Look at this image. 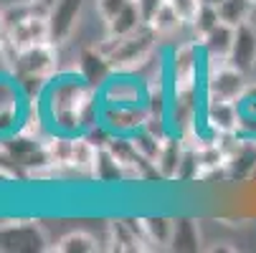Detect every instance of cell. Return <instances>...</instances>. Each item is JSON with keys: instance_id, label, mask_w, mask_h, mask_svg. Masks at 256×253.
I'll return each instance as SVG.
<instances>
[{"instance_id": "1", "label": "cell", "mask_w": 256, "mask_h": 253, "mask_svg": "<svg viewBox=\"0 0 256 253\" xmlns=\"http://www.w3.org/2000/svg\"><path fill=\"white\" fill-rule=\"evenodd\" d=\"M96 89L102 106H140L150 101L148 81L130 71H112Z\"/></svg>"}, {"instance_id": "2", "label": "cell", "mask_w": 256, "mask_h": 253, "mask_svg": "<svg viewBox=\"0 0 256 253\" xmlns=\"http://www.w3.org/2000/svg\"><path fill=\"white\" fill-rule=\"evenodd\" d=\"M28 94L10 74H0V142L13 137L28 112Z\"/></svg>"}, {"instance_id": "3", "label": "cell", "mask_w": 256, "mask_h": 253, "mask_svg": "<svg viewBox=\"0 0 256 253\" xmlns=\"http://www.w3.org/2000/svg\"><path fill=\"white\" fill-rule=\"evenodd\" d=\"M89 8V0H56L48 8V23H51V38L54 43L71 41L74 33Z\"/></svg>"}, {"instance_id": "4", "label": "cell", "mask_w": 256, "mask_h": 253, "mask_svg": "<svg viewBox=\"0 0 256 253\" xmlns=\"http://www.w3.org/2000/svg\"><path fill=\"white\" fill-rule=\"evenodd\" d=\"M200 119L216 134L236 132L238 129V119H241V104L238 101H226V99H208V96H203Z\"/></svg>"}, {"instance_id": "5", "label": "cell", "mask_w": 256, "mask_h": 253, "mask_svg": "<svg viewBox=\"0 0 256 253\" xmlns=\"http://www.w3.org/2000/svg\"><path fill=\"white\" fill-rule=\"evenodd\" d=\"M148 28L155 33V38L165 46V43H180L178 38H180V35L182 33H188L190 35V28H188V23L186 20H182L170 5H168V0H165V3L148 18ZM190 38H193V35H190Z\"/></svg>"}, {"instance_id": "6", "label": "cell", "mask_w": 256, "mask_h": 253, "mask_svg": "<svg viewBox=\"0 0 256 253\" xmlns=\"http://www.w3.org/2000/svg\"><path fill=\"white\" fill-rule=\"evenodd\" d=\"M228 61L238 66L241 71H246L248 76H251V71H256V28L251 23H244L236 28V38H234Z\"/></svg>"}, {"instance_id": "7", "label": "cell", "mask_w": 256, "mask_h": 253, "mask_svg": "<svg viewBox=\"0 0 256 253\" xmlns=\"http://www.w3.org/2000/svg\"><path fill=\"white\" fill-rule=\"evenodd\" d=\"M234 38H236V28L226 25V23H218L208 35H203L198 43H200L206 58H231Z\"/></svg>"}, {"instance_id": "8", "label": "cell", "mask_w": 256, "mask_h": 253, "mask_svg": "<svg viewBox=\"0 0 256 253\" xmlns=\"http://www.w3.org/2000/svg\"><path fill=\"white\" fill-rule=\"evenodd\" d=\"M102 243L104 241L96 238L94 233H89L84 228H74V231L64 233L61 238H56L54 246H51V251H58V253H74V251H79V253H94V251H102Z\"/></svg>"}, {"instance_id": "9", "label": "cell", "mask_w": 256, "mask_h": 253, "mask_svg": "<svg viewBox=\"0 0 256 253\" xmlns=\"http://www.w3.org/2000/svg\"><path fill=\"white\" fill-rule=\"evenodd\" d=\"M216 10H218L221 23L238 28L251 20V15L256 10V0H224V3L216 5Z\"/></svg>"}, {"instance_id": "10", "label": "cell", "mask_w": 256, "mask_h": 253, "mask_svg": "<svg viewBox=\"0 0 256 253\" xmlns=\"http://www.w3.org/2000/svg\"><path fill=\"white\" fill-rule=\"evenodd\" d=\"M168 5L190 25V20L196 18V13H198L200 5H203V0H168Z\"/></svg>"}, {"instance_id": "11", "label": "cell", "mask_w": 256, "mask_h": 253, "mask_svg": "<svg viewBox=\"0 0 256 253\" xmlns=\"http://www.w3.org/2000/svg\"><path fill=\"white\" fill-rule=\"evenodd\" d=\"M203 3H206V5H213V8H216L218 3H224V0H203Z\"/></svg>"}]
</instances>
